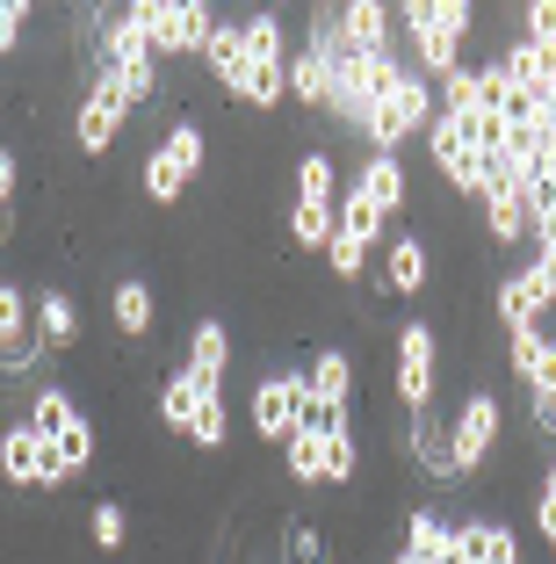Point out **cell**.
Instances as JSON below:
<instances>
[{"mask_svg": "<svg viewBox=\"0 0 556 564\" xmlns=\"http://www.w3.org/2000/svg\"><path fill=\"white\" fill-rule=\"evenodd\" d=\"M397 22H405L412 51H419V73L441 80V73L462 66V44H470V30H477V8L470 0H405Z\"/></svg>", "mask_w": 556, "mask_h": 564, "instance_id": "1", "label": "cell"}, {"mask_svg": "<svg viewBox=\"0 0 556 564\" xmlns=\"http://www.w3.org/2000/svg\"><path fill=\"white\" fill-rule=\"evenodd\" d=\"M441 117V101H434V80L412 66H397V80L383 87V101L369 109V123H361V138H369V152H397L405 138H426V123Z\"/></svg>", "mask_w": 556, "mask_h": 564, "instance_id": "2", "label": "cell"}, {"mask_svg": "<svg viewBox=\"0 0 556 564\" xmlns=\"http://www.w3.org/2000/svg\"><path fill=\"white\" fill-rule=\"evenodd\" d=\"M101 73H109L123 95H131V109H145V101H160V51H152L145 22H138V8H123V15L101 30Z\"/></svg>", "mask_w": 556, "mask_h": 564, "instance_id": "3", "label": "cell"}, {"mask_svg": "<svg viewBox=\"0 0 556 564\" xmlns=\"http://www.w3.org/2000/svg\"><path fill=\"white\" fill-rule=\"evenodd\" d=\"M138 22H145L160 58H203L225 15H210L203 0H138Z\"/></svg>", "mask_w": 556, "mask_h": 564, "instance_id": "4", "label": "cell"}, {"mask_svg": "<svg viewBox=\"0 0 556 564\" xmlns=\"http://www.w3.org/2000/svg\"><path fill=\"white\" fill-rule=\"evenodd\" d=\"M246 87L239 101L246 109H275L290 95V51H282V22L275 15H246Z\"/></svg>", "mask_w": 556, "mask_h": 564, "instance_id": "5", "label": "cell"}, {"mask_svg": "<svg viewBox=\"0 0 556 564\" xmlns=\"http://www.w3.org/2000/svg\"><path fill=\"white\" fill-rule=\"evenodd\" d=\"M203 160H210V138H203L196 123H174V131H166L160 145L145 152V174H138V182H145L152 203H174L181 188L203 174Z\"/></svg>", "mask_w": 556, "mask_h": 564, "instance_id": "6", "label": "cell"}, {"mask_svg": "<svg viewBox=\"0 0 556 564\" xmlns=\"http://www.w3.org/2000/svg\"><path fill=\"white\" fill-rule=\"evenodd\" d=\"M434 377H441V340H434L426 318H405V326H397V377H391L405 420L434 405Z\"/></svg>", "mask_w": 556, "mask_h": 564, "instance_id": "7", "label": "cell"}, {"mask_svg": "<svg viewBox=\"0 0 556 564\" xmlns=\"http://www.w3.org/2000/svg\"><path fill=\"white\" fill-rule=\"evenodd\" d=\"M0 478L36 485V492H58V485H73V470H66V456L22 420V427H0Z\"/></svg>", "mask_w": 556, "mask_h": 564, "instance_id": "8", "label": "cell"}, {"mask_svg": "<svg viewBox=\"0 0 556 564\" xmlns=\"http://www.w3.org/2000/svg\"><path fill=\"white\" fill-rule=\"evenodd\" d=\"M499 427H506L499 391H470V399H462V413L448 420V442H456V478L462 485H470L477 470H484V456L499 448Z\"/></svg>", "mask_w": 556, "mask_h": 564, "instance_id": "9", "label": "cell"}, {"mask_svg": "<svg viewBox=\"0 0 556 564\" xmlns=\"http://www.w3.org/2000/svg\"><path fill=\"white\" fill-rule=\"evenodd\" d=\"M426 152H434V174H441L456 196H477L484 203V188H491V152L484 145H470V138L456 131V123H426Z\"/></svg>", "mask_w": 556, "mask_h": 564, "instance_id": "10", "label": "cell"}, {"mask_svg": "<svg viewBox=\"0 0 556 564\" xmlns=\"http://www.w3.org/2000/svg\"><path fill=\"white\" fill-rule=\"evenodd\" d=\"M44 369V326L15 282H0V377H30Z\"/></svg>", "mask_w": 556, "mask_h": 564, "instance_id": "11", "label": "cell"}, {"mask_svg": "<svg viewBox=\"0 0 556 564\" xmlns=\"http://www.w3.org/2000/svg\"><path fill=\"white\" fill-rule=\"evenodd\" d=\"M304 420H312V383L304 377H261L253 383V434H261V442L282 448Z\"/></svg>", "mask_w": 556, "mask_h": 564, "instance_id": "12", "label": "cell"}, {"mask_svg": "<svg viewBox=\"0 0 556 564\" xmlns=\"http://www.w3.org/2000/svg\"><path fill=\"white\" fill-rule=\"evenodd\" d=\"M123 123H131V95H123L109 73H95V87L80 95V117H73V138H80V152H87V160H95V152H109Z\"/></svg>", "mask_w": 556, "mask_h": 564, "instance_id": "13", "label": "cell"}, {"mask_svg": "<svg viewBox=\"0 0 556 564\" xmlns=\"http://www.w3.org/2000/svg\"><path fill=\"white\" fill-rule=\"evenodd\" d=\"M506 369L521 377L527 399H549L556 391V333H542V326L506 333Z\"/></svg>", "mask_w": 556, "mask_h": 564, "instance_id": "14", "label": "cell"}, {"mask_svg": "<svg viewBox=\"0 0 556 564\" xmlns=\"http://www.w3.org/2000/svg\"><path fill=\"white\" fill-rule=\"evenodd\" d=\"M304 383H312V420H347L355 413V362H347L340 348H326L312 369H304Z\"/></svg>", "mask_w": 556, "mask_h": 564, "instance_id": "15", "label": "cell"}, {"mask_svg": "<svg viewBox=\"0 0 556 564\" xmlns=\"http://www.w3.org/2000/svg\"><path fill=\"white\" fill-rule=\"evenodd\" d=\"M405 448H412V464L441 485V492H456V485H462V478H456V442H448V420L412 413V420H405Z\"/></svg>", "mask_w": 556, "mask_h": 564, "instance_id": "16", "label": "cell"}, {"mask_svg": "<svg viewBox=\"0 0 556 564\" xmlns=\"http://www.w3.org/2000/svg\"><path fill=\"white\" fill-rule=\"evenodd\" d=\"M340 30L361 58H397V8H383V0H347Z\"/></svg>", "mask_w": 556, "mask_h": 564, "instance_id": "17", "label": "cell"}, {"mask_svg": "<svg viewBox=\"0 0 556 564\" xmlns=\"http://www.w3.org/2000/svg\"><path fill=\"white\" fill-rule=\"evenodd\" d=\"M210 399H225V391H217V383H203L196 369H174V377L160 383V427L188 434V427H196V413H203Z\"/></svg>", "mask_w": 556, "mask_h": 564, "instance_id": "18", "label": "cell"}, {"mask_svg": "<svg viewBox=\"0 0 556 564\" xmlns=\"http://www.w3.org/2000/svg\"><path fill=\"white\" fill-rule=\"evenodd\" d=\"M383 290H391V297H419L426 290V239L419 232L383 239Z\"/></svg>", "mask_w": 556, "mask_h": 564, "instance_id": "19", "label": "cell"}, {"mask_svg": "<svg viewBox=\"0 0 556 564\" xmlns=\"http://www.w3.org/2000/svg\"><path fill=\"white\" fill-rule=\"evenodd\" d=\"M361 196L377 203L383 217H397L405 210V196H412V182H405V160H397V152H369V160H361Z\"/></svg>", "mask_w": 556, "mask_h": 564, "instance_id": "20", "label": "cell"}, {"mask_svg": "<svg viewBox=\"0 0 556 564\" xmlns=\"http://www.w3.org/2000/svg\"><path fill=\"white\" fill-rule=\"evenodd\" d=\"M109 312H116V333H123V340H145V333L160 326V297H152L145 275H123V282H116Z\"/></svg>", "mask_w": 556, "mask_h": 564, "instance_id": "21", "label": "cell"}, {"mask_svg": "<svg viewBox=\"0 0 556 564\" xmlns=\"http://www.w3.org/2000/svg\"><path fill=\"white\" fill-rule=\"evenodd\" d=\"M340 427V420H332ZM282 464H290L296 485H326V420H304V427L282 442Z\"/></svg>", "mask_w": 556, "mask_h": 564, "instance_id": "22", "label": "cell"}, {"mask_svg": "<svg viewBox=\"0 0 556 564\" xmlns=\"http://www.w3.org/2000/svg\"><path fill=\"white\" fill-rule=\"evenodd\" d=\"M456 543H462V557H470V564H521V543H513L506 521L477 514V521H462V529H456Z\"/></svg>", "mask_w": 556, "mask_h": 564, "instance_id": "23", "label": "cell"}, {"mask_svg": "<svg viewBox=\"0 0 556 564\" xmlns=\"http://www.w3.org/2000/svg\"><path fill=\"white\" fill-rule=\"evenodd\" d=\"M30 427L44 434V442H66L73 427H87V413L73 405V391H58V383H36V399H30Z\"/></svg>", "mask_w": 556, "mask_h": 564, "instance_id": "24", "label": "cell"}, {"mask_svg": "<svg viewBox=\"0 0 556 564\" xmlns=\"http://www.w3.org/2000/svg\"><path fill=\"white\" fill-rule=\"evenodd\" d=\"M290 95L304 101V109H332V58L318 44H304L290 58Z\"/></svg>", "mask_w": 556, "mask_h": 564, "instance_id": "25", "label": "cell"}, {"mask_svg": "<svg viewBox=\"0 0 556 564\" xmlns=\"http://www.w3.org/2000/svg\"><path fill=\"white\" fill-rule=\"evenodd\" d=\"M542 312H549V297L535 290V275H527V268L499 275V318H506V333H521V326H542Z\"/></svg>", "mask_w": 556, "mask_h": 564, "instance_id": "26", "label": "cell"}, {"mask_svg": "<svg viewBox=\"0 0 556 564\" xmlns=\"http://www.w3.org/2000/svg\"><path fill=\"white\" fill-rule=\"evenodd\" d=\"M225 362H231V326L225 318H203V326L188 333V362L181 369H196L203 383H225Z\"/></svg>", "mask_w": 556, "mask_h": 564, "instance_id": "27", "label": "cell"}, {"mask_svg": "<svg viewBox=\"0 0 556 564\" xmlns=\"http://www.w3.org/2000/svg\"><path fill=\"white\" fill-rule=\"evenodd\" d=\"M203 58H210V73L225 80V95L239 101V87H246V30H239V22H217V36H210Z\"/></svg>", "mask_w": 556, "mask_h": 564, "instance_id": "28", "label": "cell"}, {"mask_svg": "<svg viewBox=\"0 0 556 564\" xmlns=\"http://www.w3.org/2000/svg\"><path fill=\"white\" fill-rule=\"evenodd\" d=\"M448 543H456V529H448L434 507H412V514H405V550H412L419 564H441Z\"/></svg>", "mask_w": 556, "mask_h": 564, "instance_id": "29", "label": "cell"}, {"mask_svg": "<svg viewBox=\"0 0 556 564\" xmlns=\"http://www.w3.org/2000/svg\"><path fill=\"white\" fill-rule=\"evenodd\" d=\"M296 203L340 210V166H332V152H304V160H296Z\"/></svg>", "mask_w": 556, "mask_h": 564, "instance_id": "30", "label": "cell"}, {"mask_svg": "<svg viewBox=\"0 0 556 564\" xmlns=\"http://www.w3.org/2000/svg\"><path fill=\"white\" fill-rule=\"evenodd\" d=\"M36 326H44V348H73L80 340V304L66 290H44L36 297Z\"/></svg>", "mask_w": 556, "mask_h": 564, "instance_id": "31", "label": "cell"}, {"mask_svg": "<svg viewBox=\"0 0 556 564\" xmlns=\"http://www.w3.org/2000/svg\"><path fill=\"white\" fill-rule=\"evenodd\" d=\"M361 478V442H355V420L326 427V485H355Z\"/></svg>", "mask_w": 556, "mask_h": 564, "instance_id": "32", "label": "cell"}, {"mask_svg": "<svg viewBox=\"0 0 556 564\" xmlns=\"http://www.w3.org/2000/svg\"><path fill=\"white\" fill-rule=\"evenodd\" d=\"M87 535H95V550H123V535H131V514H123L116 499H95V514H87Z\"/></svg>", "mask_w": 556, "mask_h": 564, "instance_id": "33", "label": "cell"}, {"mask_svg": "<svg viewBox=\"0 0 556 564\" xmlns=\"http://www.w3.org/2000/svg\"><path fill=\"white\" fill-rule=\"evenodd\" d=\"M225 434H231V413H225V399H210L196 413V427H188V442L196 448H225Z\"/></svg>", "mask_w": 556, "mask_h": 564, "instance_id": "34", "label": "cell"}, {"mask_svg": "<svg viewBox=\"0 0 556 564\" xmlns=\"http://www.w3.org/2000/svg\"><path fill=\"white\" fill-rule=\"evenodd\" d=\"M535 529H542V543H549V557H556V464L542 470V499H535Z\"/></svg>", "mask_w": 556, "mask_h": 564, "instance_id": "35", "label": "cell"}, {"mask_svg": "<svg viewBox=\"0 0 556 564\" xmlns=\"http://www.w3.org/2000/svg\"><path fill=\"white\" fill-rule=\"evenodd\" d=\"M290 557H296V564H326V543H318L312 521H296V529H290Z\"/></svg>", "mask_w": 556, "mask_h": 564, "instance_id": "36", "label": "cell"}, {"mask_svg": "<svg viewBox=\"0 0 556 564\" xmlns=\"http://www.w3.org/2000/svg\"><path fill=\"white\" fill-rule=\"evenodd\" d=\"M527 36H535V44H556V0H527Z\"/></svg>", "mask_w": 556, "mask_h": 564, "instance_id": "37", "label": "cell"}, {"mask_svg": "<svg viewBox=\"0 0 556 564\" xmlns=\"http://www.w3.org/2000/svg\"><path fill=\"white\" fill-rule=\"evenodd\" d=\"M22 22H30V8H22V0H0V58L22 44Z\"/></svg>", "mask_w": 556, "mask_h": 564, "instance_id": "38", "label": "cell"}, {"mask_svg": "<svg viewBox=\"0 0 556 564\" xmlns=\"http://www.w3.org/2000/svg\"><path fill=\"white\" fill-rule=\"evenodd\" d=\"M527 413H535V434L556 442V391H549V399H527Z\"/></svg>", "mask_w": 556, "mask_h": 564, "instance_id": "39", "label": "cell"}, {"mask_svg": "<svg viewBox=\"0 0 556 564\" xmlns=\"http://www.w3.org/2000/svg\"><path fill=\"white\" fill-rule=\"evenodd\" d=\"M15 182H22V160H15V152H8V145H0V203L15 196Z\"/></svg>", "mask_w": 556, "mask_h": 564, "instance_id": "40", "label": "cell"}, {"mask_svg": "<svg viewBox=\"0 0 556 564\" xmlns=\"http://www.w3.org/2000/svg\"><path fill=\"white\" fill-rule=\"evenodd\" d=\"M391 564H419V557H412V550H391Z\"/></svg>", "mask_w": 556, "mask_h": 564, "instance_id": "41", "label": "cell"}, {"mask_svg": "<svg viewBox=\"0 0 556 564\" xmlns=\"http://www.w3.org/2000/svg\"><path fill=\"white\" fill-rule=\"evenodd\" d=\"M0 232H8V203H0Z\"/></svg>", "mask_w": 556, "mask_h": 564, "instance_id": "42", "label": "cell"}]
</instances>
